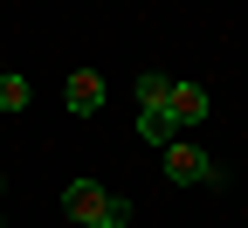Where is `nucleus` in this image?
I'll use <instances>...</instances> for the list:
<instances>
[{
  "label": "nucleus",
  "mask_w": 248,
  "mask_h": 228,
  "mask_svg": "<svg viewBox=\"0 0 248 228\" xmlns=\"http://www.w3.org/2000/svg\"><path fill=\"white\" fill-rule=\"evenodd\" d=\"M62 104H69L76 118H97V111H104V76H97V70H76L69 83H62Z\"/></svg>",
  "instance_id": "nucleus-3"
},
{
  "label": "nucleus",
  "mask_w": 248,
  "mask_h": 228,
  "mask_svg": "<svg viewBox=\"0 0 248 228\" xmlns=\"http://www.w3.org/2000/svg\"><path fill=\"white\" fill-rule=\"evenodd\" d=\"M166 118L179 124V132H186V124H200V118H207V90H200V83H179V76H172V104H166Z\"/></svg>",
  "instance_id": "nucleus-4"
},
{
  "label": "nucleus",
  "mask_w": 248,
  "mask_h": 228,
  "mask_svg": "<svg viewBox=\"0 0 248 228\" xmlns=\"http://www.w3.org/2000/svg\"><path fill=\"white\" fill-rule=\"evenodd\" d=\"M28 97H35V83L14 76V70H0V111H28Z\"/></svg>",
  "instance_id": "nucleus-7"
},
{
  "label": "nucleus",
  "mask_w": 248,
  "mask_h": 228,
  "mask_svg": "<svg viewBox=\"0 0 248 228\" xmlns=\"http://www.w3.org/2000/svg\"><path fill=\"white\" fill-rule=\"evenodd\" d=\"M0 187H7V180H0Z\"/></svg>",
  "instance_id": "nucleus-9"
},
{
  "label": "nucleus",
  "mask_w": 248,
  "mask_h": 228,
  "mask_svg": "<svg viewBox=\"0 0 248 228\" xmlns=\"http://www.w3.org/2000/svg\"><path fill=\"white\" fill-rule=\"evenodd\" d=\"M166 180H172V187H200V180H221V173L207 166V152H200V145L172 139V145H166Z\"/></svg>",
  "instance_id": "nucleus-2"
},
{
  "label": "nucleus",
  "mask_w": 248,
  "mask_h": 228,
  "mask_svg": "<svg viewBox=\"0 0 248 228\" xmlns=\"http://www.w3.org/2000/svg\"><path fill=\"white\" fill-rule=\"evenodd\" d=\"M166 104H172V76L166 70H145L138 76V111H166Z\"/></svg>",
  "instance_id": "nucleus-5"
},
{
  "label": "nucleus",
  "mask_w": 248,
  "mask_h": 228,
  "mask_svg": "<svg viewBox=\"0 0 248 228\" xmlns=\"http://www.w3.org/2000/svg\"><path fill=\"white\" fill-rule=\"evenodd\" d=\"M83 228H124V221H117V214H104V221H83Z\"/></svg>",
  "instance_id": "nucleus-8"
},
{
  "label": "nucleus",
  "mask_w": 248,
  "mask_h": 228,
  "mask_svg": "<svg viewBox=\"0 0 248 228\" xmlns=\"http://www.w3.org/2000/svg\"><path fill=\"white\" fill-rule=\"evenodd\" d=\"M62 214H69V221H104V214H131V208H124L117 201V193H104L97 180H69V187H62Z\"/></svg>",
  "instance_id": "nucleus-1"
},
{
  "label": "nucleus",
  "mask_w": 248,
  "mask_h": 228,
  "mask_svg": "<svg viewBox=\"0 0 248 228\" xmlns=\"http://www.w3.org/2000/svg\"><path fill=\"white\" fill-rule=\"evenodd\" d=\"M138 139H145V145H159V152H166V145L179 139V124H172L166 111H138Z\"/></svg>",
  "instance_id": "nucleus-6"
}]
</instances>
